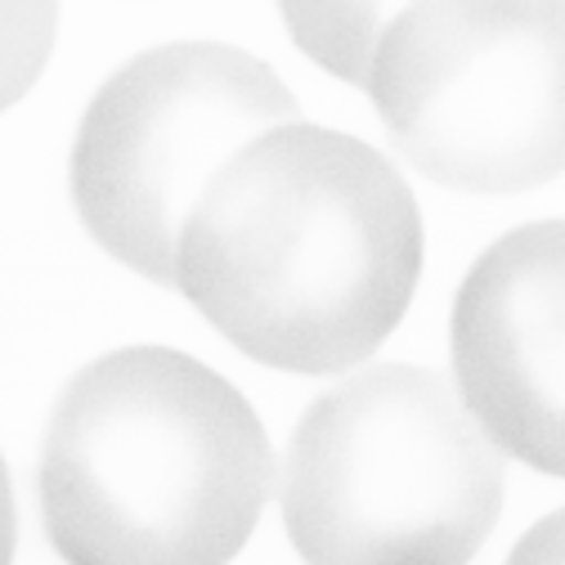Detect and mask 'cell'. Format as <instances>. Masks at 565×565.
I'll list each match as a JSON object with an SVG mask.
<instances>
[{"mask_svg": "<svg viewBox=\"0 0 565 565\" xmlns=\"http://www.w3.org/2000/svg\"><path fill=\"white\" fill-rule=\"evenodd\" d=\"M422 216L364 139L288 121L247 145L180 243L175 292L247 360L350 373L408 315Z\"/></svg>", "mask_w": 565, "mask_h": 565, "instance_id": "obj_1", "label": "cell"}, {"mask_svg": "<svg viewBox=\"0 0 565 565\" xmlns=\"http://www.w3.org/2000/svg\"><path fill=\"white\" fill-rule=\"evenodd\" d=\"M274 480L252 404L184 350H113L63 386L45 422L41 512L63 561H230Z\"/></svg>", "mask_w": 565, "mask_h": 565, "instance_id": "obj_2", "label": "cell"}, {"mask_svg": "<svg viewBox=\"0 0 565 565\" xmlns=\"http://www.w3.org/2000/svg\"><path fill=\"white\" fill-rule=\"evenodd\" d=\"M278 508L310 561H467L503 512V449L458 382L350 369L297 422Z\"/></svg>", "mask_w": 565, "mask_h": 565, "instance_id": "obj_3", "label": "cell"}, {"mask_svg": "<svg viewBox=\"0 0 565 565\" xmlns=\"http://www.w3.org/2000/svg\"><path fill=\"white\" fill-rule=\"evenodd\" d=\"M301 121L282 77L221 41L135 54L99 86L73 139V206L139 278L175 288L180 243L221 171L260 135Z\"/></svg>", "mask_w": 565, "mask_h": 565, "instance_id": "obj_4", "label": "cell"}, {"mask_svg": "<svg viewBox=\"0 0 565 565\" xmlns=\"http://www.w3.org/2000/svg\"><path fill=\"white\" fill-rule=\"evenodd\" d=\"M395 153L458 193L565 171V0H417L369 86Z\"/></svg>", "mask_w": 565, "mask_h": 565, "instance_id": "obj_5", "label": "cell"}, {"mask_svg": "<svg viewBox=\"0 0 565 565\" xmlns=\"http://www.w3.org/2000/svg\"><path fill=\"white\" fill-rule=\"evenodd\" d=\"M454 382L508 458L565 480V221L521 225L471 265Z\"/></svg>", "mask_w": 565, "mask_h": 565, "instance_id": "obj_6", "label": "cell"}, {"mask_svg": "<svg viewBox=\"0 0 565 565\" xmlns=\"http://www.w3.org/2000/svg\"><path fill=\"white\" fill-rule=\"evenodd\" d=\"M413 6L417 0H278V14L310 63L350 86H369L386 32Z\"/></svg>", "mask_w": 565, "mask_h": 565, "instance_id": "obj_7", "label": "cell"}, {"mask_svg": "<svg viewBox=\"0 0 565 565\" xmlns=\"http://www.w3.org/2000/svg\"><path fill=\"white\" fill-rule=\"evenodd\" d=\"M58 0H6V99H23L54 50Z\"/></svg>", "mask_w": 565, "mask_h": 565, "instance_id": "obj_8", "label": "cell"}, {"mask_svg": "<svg viewBox=\"0 0 565 565\" xmlns=\"http://www.w3.org/2000/svg\"><path fill=\"white\" fill-rule=\"evenodd\" d=\"M512 561H565V508L543 516L512 552Z\"/></svg>", "mask_w": 565, "mask_h": 565, "instance_id": "obj_9", "label": "cell"}]
</instances>
